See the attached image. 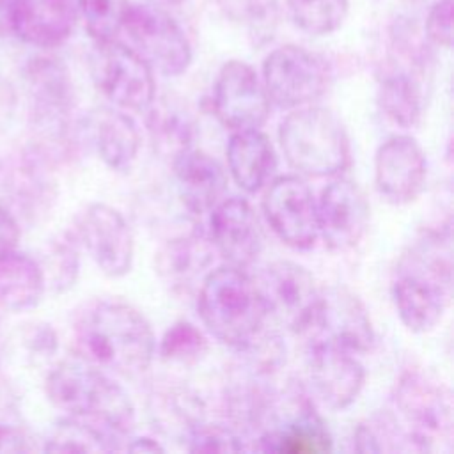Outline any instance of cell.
<instances>
[{
  "label": "cell",
  "mask_w": 454,
  "mask_h": 454,
  "mask_svg": "<svg viewBox=\"0 0 454 454\" xmlns=\"http://www.w3.org/2000/svg\"><path fill=\"white\" fill-rule=\"evenodd\" d=\"M401 323L413 333L431 332L452 296L450 222L424 231L399 257L390 282Z\"/></svg>",
  "instance_id": "cell-1"
},
{
  "label": "cell",
  "mask_w": 454,
  "mask_h": 454,
  "mask_svg": "<svg viewBox=\"0 0 454 454\" xmlns=\"http://www.w3.org/2000/svg\"><path fill=\"white\" fill-rule=\"evenodd\" d=\"M78 356L122 376L145 372L156 355V340L145 316L122 300H98L74 328Z\"/></svg>",
  "instance_id": "cell-2"
},
{
  "label": "cell",
  "mask_w": 454,
  "mask_h": 454,
  "mask_svg": "<svg viewBox=\"0 0 454 454\" xmlns=\"http://www.w3.org/2000/svg\"><path fill=\"white\" fill-rule=\"evenodd\" d=\"M50 401L67 417L101 429L122 449L135 427V404L126 388L85 358L62 360L46 380Z\"/></svg>",
  "instance_id": "cell-3"
},
{
  "label": "cell",
  "mask_w": 454,
  "mask_h": 454,
  "mask_svg": "<svg viewBox=\"0 0 454 454\" xmlns=\"http://www.w3.org/2000/svg\"><path fill=\"white\" fill-rule=\"evenodd\" d=\"M197 310L206 330L236 351L245 348L270 317L257 282L232 264L207 271L197 289Z\"/></svg>",
  "instance_id": "cell-4"
},
{
  "label": "cell",
  "mask_w": 454,
  "mask_h": 454,
  "mask_svg": "<svg viewBox=\"0 0 454 454\" xmlns=\"http://www.w3.org/2000/svg\"><path fill=\"white\" fill-rule=\"evenodd\" d=\"M278 142L286 161L307 177H335L351 163V144L342 121L316 103L289 110Z\"/></svg>",
  "instance_id": "cell-5"
},
{
  "label": "cell",
  "mask_w": 454,
  "mask_h": 454,
  "mask_svg": "<svg viewBox=\"0 0 454 454\" xmlns=\"http://www.w3.org/2000/svg\"><path fill=\"white\" fill-rule=\"evenodd\" d=\"M417 452L449 447L454 434V404L449 387L422 369H406L392 390V410Z\"/></svg>",
  "instance_id": "cell-6"
},
{
  "label": "cell",
  "mask_w": 454,
  "mask_h": 454,
  "mask_svg": "<svg viewBox=\"0 0 454 454\" xmlns=\"http://www.w3.org/2000/svg\"><path fill=\"white\" fill-rule=\"evenodd\" d=\"M261 80L271 105L293 110L321 99L333 71L323 55L300 44H282L262 60Z\"/></svg>",
  "instance_id": "cell-7"
},
{
  "label": "cell",
  "mask_w": 454,
  "mask_h": 454,
  "mask_svg": "<svg viewBox=\"0 0 454 454\" xmlns=\"http://www.w3.org/2000/svg\"><path fill=\"white\" fill-rule=\"evenodd\" d=\"M255 442V449L264 452L319 454L332 450V434L314 401L301 387L293 385L284 392L277 390L268 420Z\"/></svg>",
  "instance_id": "cell-8"
},
{
  "label": "cell",
  "mask_w": 454,
  "mask_h": 454,
  "mask_svg": "<svg viewBox=\"0 0 454 454\" xmlns=\"http://www.w3.org/2000/svg\"><path fill=\"white\" fill-rule=\"evenodd\" d=\"M122 30L129 46L163 76H179L192 64L193 50L179 21L160 4H133Z\"/></svg>",
  "instance_id": "cell-9"
},
{
  "label": "cell",
  "mask_w": 454,
  "mask_h": 454,
  "mask_svg": "<svg viewBox=\"0 0 454 454\" xmlns=\"http://www.w3.org/2000/svg\"><path fill=\"white\" fill-rule=\"evenodd\" d=\"M307 346H330L349 353H365L376 335L364 301L346 286L319 289L314 312L300 333Z\"/></svg>",
  "instance_id": "cell-10"
},
{
  "label": "cell",
  "mask_w": 454,
  "mask_h": 454,
  "mask_svg": "<svg viewBox=\"0 0 454 454\" xmlns=\"http://www.w3.org/2000/svg\"><path fill=\"white\" fill-rule=\"evenodd\" d=\"M90 69L99 92L121 110L142 112L156 98L154 71L129 44L96 43Z\"/></svg>",
  "instance_id": "cell-11"
},
{
  "label": "cell",
  "mask_w": 454,
  "mask_h": 454,
  "mask_svg": "<svg viewBox=\"0 0 454 454\" xmlns=\"http://www.w3.org/2000/svg\"><path fill=\"white\" fill-rule=\"evenodd\" d=\"M262 213L282 243L310 250L317 236L316 197L300 176H280L264 186Z\"/></svg>",
  "instance_id": "cell-12"
},
{
  "label": "cell",
  "mask_w": 454,
  "mask_h": 454,
  "mask_svg": "<svg viewBox=\"0 0 454 454\" xmlns=\"http://www.w3.org/2000/svg\"><path fill=\"white\" fill-rule=\"evenodd\" d=\"M211 103L216 119L232 131L262 128L271 108L261 76L239 59H231L220 67Z\"/></svg>",
  "instance_id": "cell-13"
},
{
  "label": "cell",
  "mask_w": 454,
  "mask_h": 454,
  "mask_svg": "<svg viewBox=\"0 0 454 454\" xmlns=\"http://www.w3.org/2000/svg\"><path fill=\"white\" fill-rule=\"evenodd\" d=\"M259 291L270 317L294 333H301L319 298L312 273L294 261H273L259 277Z\"/></svg>",
  "instance_id": "cell-14"
},
{
  "label": "cell",
  "mask_w": 454,
  "mask_h": 454,
  "mask_svg": "<svg viewBox=\"0 0 454 454\" xmlns=\"http://www.w3.org/2000/svg\"><path fill=\"white\" fill-rule=\"evenodd\" d=\"M316 209L317 236L330 250L346 252L364 239L371 207L355 181L335 176L316 199Z\"/></svg>",
  "instance_id": "cell-15"
},
{
  "label": "cell",
  "mask_w": 454,
  "mask_h": 454,
  "mask_svg": "<svg viewBox=\"0 0 454 454\" xmlns=\"http://www.w3.org/2000/svg\"><path fill=\"white\" fill-rule=\"evenodd\" d=\"M78 243L108 277H124L133 266L135 243L124 216L103 202L89 204L78 218Z\"/></svg>",
  "instance_id": "cell-16"
},
{
  "label": "cell",
  "mask_w": 454,
  "mask_h": 454,
  "mask_svg": "<svg viewBox=\"0 0 454 454\" xmlns=\"http://www.w3.org/2000/svg\"><path fill=\"white\" fill-rule=\"evenodd\" d=\"M427 181V158L420 144L404 133L385 138L374 154V184L381 199L404 206L420 197Z\"/></svg>",
  "instance_id": "cell-17"
},
{
  "label": "cell",
  "mask_w": 454,
  "mask_h": 454,
  "mask_svg": "<svg viewBox=\"0 0 454 454\" xmlns=\"http://www.w3.org/2000/svg\"><path fill=\"white\" fill-rule=\"evenodd\" d=\"M307 381L312 395L330 410L351 406L365 385V369L355 353L307 346Z\"/></svg>",
  "instance_id": "cell-18"
},
{
  "label": "cell",
  "mask_w": 454,
  "mask_h": 454,
  "mask_svg": "<svg viewBox=\"0 0 454 454\" xmlns=\"http://www.w3.org/2000/svg\"><path fill=\"white\" fill-rule=\"evenodd\" d=\"M209 239L227 264L252 266L262 252V229L250 202L243 197L222 199L209 211Z\"/></svg>",
  "instance_id": "cell-19"
},
{
  "label": "cell",
  "mask_w": 454,
  "mask_h": 454,
  "mask_svg": "<svg viewBox=\"0 0 454 454\" xmlns=\"http://www.w3.org/2000/svg\"><path fill=\"white\" fill-rule=\"evenodd\" d=\"M216 250L209 234L190 231L168 239L156 252L154 264L160 280L176 294L199 289L202 278L213 266Z\"/></svg>",
  "instance_id": "cell-20"
},
{
  "label": "cell",
  "mask_w": 454,
  "mask_h": 454,
  "mask_svg": "<svg viewBox=\"0 0 454 454\" xmlns=\"http://www.w3.org/2000/svg\"><path fill=\"white\" fill-rule=\"evenodd\" d=\"M76 0H16L11 32L35 48L64 44L76 25Z\"/></svg>",
  "instance_id": "cell-21"
},
{
  "label": "cell",
  "mask_w": 454,
  "mask_h": 454,
  "mask_svg": "<svg viewBox=\"0 0 454 454\" xmlns=\"http://www.w3.org/2000/svg\"><path fill=\"white\" fill-rule=\"evenodd\" d=\"M177 195L192 215L209 213L225 195L227 174L220 161L200 149H188L172 160Z\"/></svg>",
  "instance_id": "cell-22"
},
{
  "label": "cell",
  "mask_w": 454,
  "mask_h": 454,
  "mask_svg": "<svg viewBox=\"0 0 454 454\" xmlns=\"http://www.w3.org/2000/svg\"><path fill=\"white\" fill-rule=\"evenodd\" d=\"M225 156L231 177L247 193L261 192L277 168L275 147L259 128L232 131Z\"/></svg>",
  "instance_id": "cell-23"
},
{
  "label": "cell",
  "mask_w": 454,
  "mask_h": 454,
  "mask_svg": "<svg viewBox=\"0 0 454 454\" xmlns=\"http://www.w3.org/2000/svg\"><path fill=\"white\" fill-rule=\"evenodd\" d=\"M92 142L103 163L115 172H128L140 149L137 122L117 106H103L90 119Z\"/></svg>",
  "instance_id": "cell-24"
},
{
  "label": "cell",
  "mask_w": 454,
  "mask_h": 454,
  "mask_svg": "<svg viewBox=\"0 0 454 454\" xmlns=\"http://www.w3.org/2000/svg\"><path fill=\"white\" fill-rule=\"evenodd\" d=\"M144 112L153 149L161 158L172 161L193 147L195 121L184 105L167 98H154Z\"/></svg>",
  "instance_id": "cell-25"
},
{
  "label": "cell",
  "mask_w": 454,
  "mask_h": 454,
  "mask_svg": "<svg viewBox=\"0 0 454 454\" xmlns=\"http://www.w3.org/2000/svg\"><path fill=\"white\" fill-rule=\"evenodd\" d=\"M44 286V271L35 259L16 252L0 255V314L35 307Z\"/></svg>",
  "instance_id": "cell-26"
},
{
  "label": "cell",
  "mask_w": 454,
  "mask_h": 454,
  "mask_svg": "<svg viewBox=\"0 0 454 454\" xmlns=\"http://www.w3.org/2000/svg\"><path fill=\"white\" fill-rule=\"evenodd\" d=\"M200 397L183 385L154 387L149 394V415L161 433L184 440L204 419Z\"/></svg>",
  "instance_id": "cell-27"
},
{
  "label": "cell",
  "mask_w": 454,
  "mask_h": 454,
  "mask_svg": "<svg viewBox=\"0 0 454 454\" xmlns=\"http://www.w3.org/2000/svg\"><path fill=\"white\" fill-rule=\"evenodd\" d=\"M376 101L388 121L404 129L415 128L424 114V80L408 71L388 67L380 78Z\"/></svg>",
  "instance_id": "cell-28"
},
{
  "label": "cell",
  "mask_w": 454,
  "mask_h": 454,
  "mask_svg": "<svg viewBox=\"0 0 454 454\" xmlns=\"http://www.w3.org/2000/svg\"><path fill=\"white\" fill-rule=\"evenodd\" d=\"M30 82L41 112L51 121H64L73 106V87L66 67L51 59L34 62Z\"/></svg>",
  "instance_id": "cell-29"
},
{
  "label": "cell",
  "mask_w": 454,
  "mask_h": 454,
  "mask_svg": "<svg viewBox=\"0 0 454 454\" xmlns=\"http://www.w3.org/2000/svg\"><path fill=\"white\" fill-rule=\"evenodd\" d=\"M353 445L355 450L365 454L417 452L410 436L390 410L380 411L360 422L355 429Z\"/></svg>",
  "instance_id": "cell-30"
},
{
  "label": "cell",
  "mask_w": 454,
  "mask_h": 454,
  "mask_svg": "<svg viewBox=\"0 0 454 454\" xmlns=\"http://www.w3.org/2000/svg\"><path fill=\"white\" fill-rule=\"evenodd\" d=\"M293 23L309 35H328L339 30L349 11V0H286Z\"/></svg>",
  "instance_id": "cell-31"
},
{
  "label": "cell",
  "mask_w": 454,
  "mask_h": 454,
  "mask_svg": "<svg viewBox=\"0 0 454 454\" xmlns=\"http://www.w3.org/2000/svg\"><path fill=\"white\" fill-rule=\"evenodd\" d=\"M44 450L50 452H110L119 447L101 429L80 419H64L48 438Z\"/></svg>",
  "instance_id": "cell-32"
},
{
  "label": "cell",
  "mask_w": 454,
  "mask_h": 454,
  "mask_svg": "<svg viewBox=\"0 0 454 454\" xmlns=\"http://www.w3.org/2000/svg\"><path fill=\"white\" fill-rule=\"evenodd\" d=\"M156 351L168 364L192 365L207 353V337L193 323L179 319L165 330Z\"/></svg>",
  "instance_id": "cell-33"
},
{
  "label": "cell",
  "mask_w": 454,
  "mask_h": 454,
  "mask_svg": "<svg viewBox=\"0 0 454 454\" xmlns=\"http://www.w3.org/2000/svg\"><path fill=\"white\" fill-rule=\"evenodd\" d=\"M129 7V0H76L78 14L94 43L117 39Z\"/></svg>",
  "instance_id": "cell-34"
},
{
  "label": "cell",
  "mask_w": 454,
  "mask_h": 454,
  "mask_svg": "<svg viewBox=\"0 0 454 454\" xmlns=\"http://www.w3.org/2000/svg\"><path fill=\"white\" fill-rule=\"evenodd\" d=\"M218 9L234 23L255 35L270 34L278 18L277 0H215Z\"/></svg>",
  "instance_id": "cell-35"
},
{
  "label": "cell",
  "mask_w": 454,
  "mask_h": 454,
  "mask_svg": "<svg viewBox=\"0 0 454 454\" xmlns=\"http://www.w3.org/2000/svg\"><path fill=\"white\" fill-rule=\"evenodd\" d=\"M183 442L190 452H239L247 449V440L238 429L206 420L195 426Z\"/></svg>",
  "instance_id": "cell-36"
},
{
  "label": "cell",
  "mask_w": 454,
  "mask_h": 454,
  "mask_svg": "<svg viewBox=\"0 0 454 454\" xmlns=\"http://www.w3.org/2000/svg\"><path fill=\"white\" fill-rule=\"evenodd\" d=\"M76 236H62L50 248V280L55 291H66L73 287L80 270V257L76 247Z\"/></svg>",
  "instance_id": "cell-37"
},
{
  "label": "cell",
  "mask_w": 454,
  "mask_h": 454,
  "mask_svg": "<svg viewBox=\"0 0 454 454\" xmlns=\"http://www.w3.org/2000/svg\"><path fill=\"white\" fill-rule=\"evenodd\" d=\"M452 18L454 2L452 0H434L426 14L422 34L438 48L449 50L452 46Z\"/></svg>",
  "instance_id": "cell-38"
},
{
  "label": "cell",
  "mask_w": 454,
  "mask_h": 454,
  "mask_svg": "<svg viewBox=\"0 0 454 454\" xmlns=\"http://www.w3.org/2000/svg\"><path fill=\"white\" fill-rule=\"evenodd\" d=\"M20 238V227L16 220L0 206V255L12 252Z\"/></svg>",
  "instance_id": "cell-39"
},
{
  "label": "cell",
  "mask_w": 454,
  "mask_h": 454,
  "mask_svg": "<svg viewBox=\"0 0 454 454\" xmlns=\"http://www.w3.org/2000/svg\"><path fill=\"white\" fill-rule=\"evenodd\" d=\"M126 450H131V452H149V454H156V452H165V447L154 440V438H149V436H138V438H128L126 440V445H124Z\"/></svg>",
  "instance_id": "cell-40"
},
{
  "label": "cell",
  "mask_w": 454,
  "mask_h": 454,
  "mask_svg": "<svg viewBox=\"0 0 454 454\" xmlns=\"http://www.w3.org/2000/svg\"><path fill=\"white\" fill-rule=\"evenodd\" d=\"M16 0H0V34L11 32V18Z\"/></svg>",
  "instance_id": "cell-41"
},
{
  "label": "cell",
  "mask_w": 454,
  "mask_h": 454,
  "mask_svg": "<svg viewBox=\"0 0 454 454\" xmlns=\"http://www.w3.org/2000/svg\"><path fill=\"white\" fill-rule=\"evenodd\" d=\"M156 4H160V5H167V7H170V5H181L183 2H186V0H154Z\"/></svg>",
  "instance_id": "cell-42"
}]
</instances>
